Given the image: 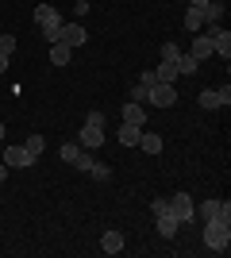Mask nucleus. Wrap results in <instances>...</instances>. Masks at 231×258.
<instances>
[{
	"label": "nucleus",
	"mask_w": 231,
	"mask_h": 258,
	"mask_svg": "<svg viewBox=\"0 0 231 258\" xmlns=\"http://www.w3.org/2000/svg\"><path fill=\"white\" fill-rule=\"evenodd\" d=\"M146 104H154V108H174L177 104V89L166 85V81H158V85L146 89Z\"/></svg>",
	"instance_id": "nucleus-1"
},
{
	"label": "nucleus",
	"mask_w": 231,
	"mask_h": 258,
	"mask_svg": "<svg viewBox=\"0 0 231 258\" xmlns=\"http://www.w3.org/2000/svg\"><path fill=\"white\" fill-rule=\"evenodd\" d=\"M166 201H170V212L177 216V224H193V212H197V208H193V197L189 193H174V197H166Z\"/></svg>",
	"instance_id": "nucleus-2"
},
{
	"label": "nucleus",
	"mask_w": 231,
	"mask_h": 258,
	"mask_svg": "<svg viewBox=\"0 0 231 258\" xmlns=\"http://www.w3.org/2000/svg\"><path fill=\"white\" fill-rule=\"evenodd\" d=\"M197 104L208 108V112H212V108H227L231 104V89L227 85H223V89H204V93L197 97Z\"/></svg>",
	"instance_id": "nucleus-3"
},
{
	"label": "nucleus",
	"mask_w": 231,
	"mask_h": 258,
	"mask_svg": "<svg viewBox=\"0 0 231 258\" xmlns=\"http://www.w3.org/2000/svg\"><path fill=\"white\" fill-rule=\"evenodd\" d=\"M35 23H39L43 35H46V31H58V27H62V16H58L54 4H39V8H35Z\"/></svg>",
	"instance_id": "nucleus-4"
},
{
	"label": "nucleus",
	"mask_w": 231,
	"mask_h": 258,
	"mask_svg": "<svg viewBox=\"0 0 231 258\" xmlns=\"http://www.w3.org/2000/svg\"><path fill=\"white\" fill-rule=\"evenodd\" d=\"M58 43H66V46H85V43H89V31L81 27V23H62V27H58Z\"/></svg>",
	"instance_id": "nucleus-5"
},
{
	"label": "nucleus",
	"mask_w": 231,
	"mask_h": 258,
	"mask_svg": "<svg viewBox=\"0 0 231 258\" xmlns=\"http://www.w3.org/2000/svg\"><path fill=\"white\" fill-rule=\"evenodd\" d=\"M4 166H16V170H27V166H35V154L27 151V147H8V151H4Z\"/></svg>",
	"instance_id": "nucleus-6"
},
{
	"label": "nucleus",
	"mask_w": 231,
	"mask_h": 258,
	"mask_svg": "<svg viewBox=\"0 0 231 258\" xmlns=\"http://www.w3.org/2000/svg\"><path fill=\"white\" fill-rule=\"evenodd\" d=\"M208 35H212V54H220L223 62L231 58V31H223L220 23L216 27H208Z\"/></svg>",
	"instance_id": "nucleus-7"
},
{
	"label": "nucleus",
	"mask_w": 231,
	"mask_h": 258,
	"mask_svg": "<svg viewBox=\"0 0 231 258\" xmlns=\"http://www.w3.org/2000/svg\"><path fill=\"white\" fill-rule=\"evenodd\" d=\"M77 143H81L85 151H97V147H104V127H97V123H85V127H81V135H77Z\"/></svg>",
	"instance_id": "nucleus-8"
},
{
	"label": "nucleus",
	"mask_w": 231,
	"mask_h": 258,
	"mask_svg": "<svg viewBox=\"0 0 231 258\" xmlns=\"http://www.w3.org/2000/svg\"><path fill=\"white\" fill-rule=\"evenodd\" d=\"M189 54H193L197 62H204V58L212 54V35L208 31H197V35H193V50H189Z\"/></svg>",
	"instance_id": "nucleus-9"
},
{
	"label": "nucleus",
	"mask_w": 231,
	"mask_h": 258,
	"mask_svg": "<svg viewBox=\"0 0 231 258\" xmlns=\"http://www.w3.org/2000/svg\"><path fill=\"white\" fill-rule=\"evenodd\" d=\"M200 16H204V27H216L223 20V0H208V4H200Z\"/></svg>",
	"instance_id": "nucleus-10"
},
{
	"label": "nucleus",
	"mask_w": 231,
	"mask_h": 258,
	"mask_svg": "<svg viewBox=\"0 0 231 258\" xmlns=\"http://www.w3.org/2000/svg\"><path fill=\"white\" fill-rule=\"evenodd\" d=\"M139 135H143L139 123H127V119L120 123V143H123V147H139Z\"/></svg>",
	"instance_id": "nucleus-11"
},
{
	"label": "nucleus",
	"mask_w": 231,
	"mask_h": 258,
	"mask_svg": "<svg viewBox=\"0 0 231 258\" xmlns=\"http://www.w3.org/2000/svg\"><path fill=\"white\" fill-rule=\"evenodd\" d=\"M100 250H104V254H120L123 250V235L120 231H104V235H100Z\"/></svg>",
	"instance_id": "nucleus-12"
},
{
	"label": "nucleus",
	"mask_w": 231,
	"mask_h": 258,
	"mask_svg": "<svg viewBox=\"0 0 231 258\" xmlns=\"http://www.w3.org/2000/svg\"><path fill=\"white\" fill-rule=\"evenodd\" d=\"M123 119L143 127V123H146V108H143V104H135V100H127V104H123Z\"/></svg>",
	"instance_id": "nucleus-13"
},
{
	"label": "nucleus",
	"mask_w": 231,
	"mask_h": 258,
	"mask_svg": "<svg viewBox=\"0 0 231 258\" xmlns=\"http://www.w3.org/2000/svg\"><path fill=\"white\" fill-rule=\"evenodd\" d=\"M69 54H73V46H66V43H50V62H54V66H69Z\"/></svg>",
	"instance_id": "nucleus-14"
},
{
	"label": "nucleus",
	"mask_w": 231,
	"mask_h": 258,
	"mask_svg": "<svg viewBox=\"0 0 231 258\" xmlns=\"http://www.w3.org/2000/svg\"><path fill=\"white\" fill-rule=\"evenodd\" d=\"M185 31H204V16H200V8H193V4H189V12H185Z\"/></svg>",
	"instance_id": "nucleus-15"
},
{
	"label": "nucleus",
	"mask_w": 231,
	"mask_h": 258,
	"mask_svg": "<svg viewBox=\"0 0 231 258\" xmlns=\"http://www.w3.org/2000/svg\"><path fill=\"white\" fill-rule=\"evenodd\" d=\"M139 147H143L146 154H158V151H162V135H154V131H143V135H139Z\"/></svg>",
	"instance_id": "nucleus-16"
},
{
	"label": "nucleus",
	"mask_w": 231,
	"mask_h": 258,
	"mask_svg": "<svg viewBox=\"0 0 231 258\" xmlns=\"http://www.w3.org/2000/svg\"><path fill=\"white\" fill-rule=\"evenodd\" d=\"M154 74H158V81H166V85H174L177 77H181L174 62H158V70H154Z\"/></svg>",
	"instance_id": "nucleus-17"
},
{
	"label": "nucleus",
	"mask_w": 231,
	"mask_h": 258,
	"mask_svg": "<svg viewBox=\"0 0 231 258\" xmlns=\"http://www.w3.org/2000/svg\"><path fill=\"white\" fill-rule=\"evenodd\" d=\"M220 205H223V201H204V205L197 208L200 220H216V216H220Z\"/></svg>",
	"instance_id": "nucleus-18"
},
{
	"label": "nucleus",
	"mask_w": 231,
	"mask_h": 258,
	"mask_svg": "<svg viewBox=\"0 0 231 258\" xmlns=\"http://www.w3.org/2000/svg\"><path fill=\"white\" fill-rule=\"evenodd\" d=\"M197 58H193V54H181V58H177V74H197Z\"/></svg>",
	"instance_id": "nucleus-19"
},
{
	"label": "nucleus",
	"mask_w": 231,
	"mask_h": 258,
	"mask_svg": "<svg viewBox=\"0 0 231 258\" xmlns=\"http://www.w3.org/2000/svg\"><path fill=\"white\" fill-rule=\"evenodd\" d=\"M181 54H185V50H181L177 43H162V62H174V66H177V58H181Z\"/></svg>",
	"instance_id": "nucleus-20"
},
{
	"label": "nucleus",
	"mask_w": 231,
	"mask_h": 258,
	"mask_svg": "<svg viewBox=\"0 0 231 258\" xmlns=\"http://www.w3.org/2000/svg\"><path fill=\"white\" fill-rule=\"evenodd\" d=\"M89 173H93L97 181H108V177H112V166H108V162H93V166H89Z\"/></svg>",
	"instance_id": "nucleus-21"
},
{
	"label": "nucleus",
	"mask_w": 231,
	"mask_h": 258,
	"mask_svg": "<svg viewBox=\"0 0 231 258\" xmlns=\"http://www.w3.org/2000/svg\"><path fill=\"white\" fill-rule=\"evenodd\" d=\"M81 151H85L81 143H62V158H66L69 166H73V162H77V154H81Z\"/></svg>",
	"instance_id": "nucleus-22"
},
{
	"label": "nucleus",
	"mask_w": 231,
	"mask_h": 258,
	"mask_svg": "<svg viewBox=\"0 0 231 258\" xmlns=\"http://www.w3.org/2000/svg\"><path fill=\"white\" fill-rule=\"evenodd\" d=\"M23 147H27V151H31L35 158H39V154H43V147H46V143H43V135H31V139L23 143Z\"/></svg>",
	"instance_id": "nucleus-23"
},
{
	"label": "nucleus",
	"mask_w": 231,
	"mask_h": 258,
	"mask_svg": "<svg viewBox=\"0 0 231 258\" xmlns=\"http://www.w3.org/2000/svg\"><path fill=\"white\" fill-rule=\"evenodd\" d=\"M89 166H93V154H89V151H81V154H77V162H73V170L89 173Z\"/></svg>",
	"instance_id": "nucleus-24"
},
{
	"label": "nucleus",
	"mask_w": 231,
	"mask_h": 258,
	"mask_svg": "<svg viewBox=\"0 0 231 258\" xmlns=\"http://www.w3.org/2000/svg\"><path fill=\"white\" fill-rule=\"evenodd\" d=\"M139 85H143V89L158 85V74H154V70H143V74H139Z\"/></svg>",
	"instance_id": "nucleus-25"
},
{
	"label": "nucleus",
	"mask_w": 231,
	"mask_h": 258,
	"mask_svg": "<svg viewBox=\"0 0 231 258\" xmlns=\"http://www.w3.org/2000/svg\"><path fill=\"white\" fill-rule=\"evenodd\" d=\"M0 50H4V54H16V35H0Z\"/></svg>",
	"instance_id": "nucleus-26"
},
{
	"label": "nucleus",
	"mask_w": 231,
	"mask_h": 258,
	"mask_svg": "<svg viewBox=\"0 0 231 258\" xmlns=\"http://www.w3.org/2000/svg\"><path fill=\"white\" fill-rule=\"evenodd\" d=\"M131 100H135V104H146V89L135 85V89H131Z\"/></svg>",
	"instance_id": "nucleus-27"
},
{
	"label": "nucleus",
	"mask_w": 231,
	"mask_h": 258,
	"mask_svg": "<svg viewBox=\"0 0 231 258\" xmlns=\"http://www.w3.org/2000/svg\"><path fill=\"white\" fill-rule=\"evenodd\" d=\"M85 123H97V127H104V112H89Z\"/></svg>",
	"instance_id": "nucleus-28"
},
{
	"label": "nucleus",
	"mask_w": 231,
	"mask_h": 258,
	"mask_svg": "<svg viewBox=\"0 0 231 258\" xmlns=\"http://www.w3.org/2000/svg\"><path fill=\"white\" fill-rule=\"evenodd\" d=\"M8 58H12V54H4V50H0V74L8 70Z\"/></svg>",
	"instance_id": "nucleus-29"
},
{
	"label": "nucleus",
	"mask_w": 231,
	"mask_h": 258,
	"mask_svg": "<svg viewBox=\"0 0 231 258\" xmlns=\"http://www.w3.org/2000/svg\"><path fill=\"white\" fill-rule=\"evenodd\" d=\"M4 177H8V166H4V162H0V181H4Z\"/></svg>",
	"instance_id": "nucleus-30"
},
{
	"label": "nucleus",
	"mask_w": 231,
	"mask_h": 258,
	"mask_svg": "<svg viewBox=\"0 0 231 258\" xmlns=\"http://www.w3.org/2000/svg\"><path fill=\"white\" fill-rule=\"evenodd\" d=\"M200 4H208V0H193V8H200Z\"/></svg>",
	"instance_id": "nucleus-31"
},
{
	"label": "nucleus",
	"mask_w": 231,
	"mask_h": 258,
	"mask_svg": "<svg viewBox=\"0 0 231 258\" xmlns=\"http://www.w3.org/2000/svg\"><path fill=\"white\" fill-rule=\"evenodd\" d=\"M0 143H4V123H0Z\"/></svg>",
	"instance_id": "nucleus-32"
}]
</instances>
